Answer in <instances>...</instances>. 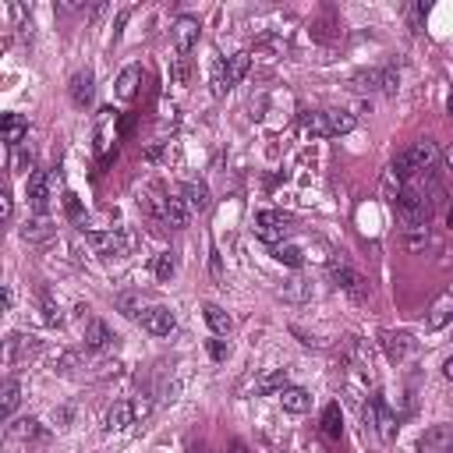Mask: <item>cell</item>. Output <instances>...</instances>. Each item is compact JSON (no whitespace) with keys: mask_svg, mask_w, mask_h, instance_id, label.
Instances as JSON below:
<instances>
[{"mask_svg":"<svg viewBox=\"0 0 453 453\" xmlns=\"http://www.w3.org/2000/svg\"><path fill=\"white\" fill-rule=\"evenodd\" d=\"M68 93H71V103H75V107L89 110V107H93V100H96V82H93V75L78 71V75L71 78V85H68Z\"/></svg>","mask_w":453,"mask_h":453,"instance_id":"4fadbf2b","label":"cell"},{"mask_svg":"<svg viewBox=\"0 0 453 453\" xmlns=\"http://www.w3.org/2000/svg\"><path fill=\"white\" fill-rule=\"evenodd\" d=\"M209 266H213V277H223V266H220V255L213 248V259H209Z\"/></svg>","mask_w":453,"mask_h":453,"instance_id":"60d3db41","label":"cell"},{"mask_svg":"<svg viewBox=\"0 0 453 453\" xmlns=\"http://www.w3.org/2000/svg\"><path fill=\"white\" fill-rule=\"evenodd\" d=\"M329 277H333V284H337L340 290H347L354 301H365V297H369V280L361 277L358 269H351L347 259H340V255L329 259Z\"/></svg>","mask_w":453,"mask_h":453,"instance_id":"5b68a950","label":"cell"},{"mask_svg":"<svg viewBox=\"0 0 453 453\" xmlns=\"http://www.w3.org/2000/svg\"><path fill=\"white\" fill-rule=\"evenodd\" d=\"M404 245H407V252H425V248H429V227H418V230H407V237H404Z\"/></svg>","mask_w":453,"mask_h":453,"instance_id":"d6a6232c","label":"cell"},{"mask_svg":"<svg viewBox=\"0 0 453 453\" xmlns=\"http://www.w3.org/2000/svg\"><path fill=\"white\" fill-rule=\"evenodd\" d=\"M15 305V290L11 287H4V308H11Z\"/></svg>","mask_w":453,"mask_h":453,"instance_id":"ee69618b","label":"cell"},{"mask_svg":"<svg viewBox=\"0 0 453 453\" xmlns=\"http://www.w3.org/2000/svg\"><path fill=\"white\" fill-rule=\"evenodd\" d=\"M248 68H252V53L248 50L230 53L227 60H216V68H213V96L230 93V89L248 75Z\"/></svg>","mask_w":453,"mask_h":453,"instance_id":"7a4b0ae2","label":"cell"},{"mask_svg":"<svg viewBox=\"0 0 453 453\" xmlns=\"http://www.w3.org/2000/svg\"><path fill=\"white\" fill-rule=\"evenodd\" d=\"M379 344H382V354L394 361V365H400V361H407L414 351H418V340L411 337V333H404V329H386V333L379 337Z\"/></svg>","mask_w":453,"mask_h":453,"instance_id":"52a82bcc","label":"cell"},{"mask_svg":"<svg viewBox=\"0 0 453 453\" xmlns=\"http://www.w3.org/2000/svg\"><path fill=\"white\" fill-rule=\"evenodd\" d=\"M18 400H21V382H18V379H8V382H4V400H0L4 418H11V414L18 411Z\"/></svg>","mask_w":453,"mask_h":453,"instance_id":"f546056e","label":"cell"},{"mask_svg":"<svg viewBox=\"0 0 453 453\" xmlns=\"http://www.w3.org/2000/svg\"><path fill=\"white\" fill-rule=\"evenodd\" d=\"M11 167H15V170H33V174H36V156H33V153H25V149H15Z\"/></svg>","mask_w":453,"mask_h":453,"instance_id":"d590c367","label":"cell"},{"mask_svg":"<svg viewBox=\"0 0 453 453\" xmlns=\"http://www.w3.org/2000/svg\"><path fill=\"white\" fill-rule=\"evenodd\" d=\"M21 237H25V241H33V245H39V241H50V237H53V227H50L46 216H33V220H25Z\"/></svg>","mask_w":453,"mask_h":453,"instance_id":"d4e9b609","label":"cell"},{"mask_svg":"<svg viewBox=\"0 0 453 453\" xmlns=\"http://www.w3.org/2000/svg\"><path fill=\"white\" fill-rule=\"evenodd\" d=\"M421 453H453V425H432L418 443Z\"/></svg>","mask_w":453,"mask_h":453,"instance_id":"7c38bea8","label":"cell"},{"mask_svg":"<svg viewBox=\"0 0 453 453\" xmlns=\"http://www.w3.org/2000/svg\"><path fill=\"white\" fill-rule=\"evenodd\" d=\"M181 198H185V205H188V213H205L209 209V188L202 185V181H188L185 188H181Z\"/></svg>","mask_w":453,"mask_h":453,"instance_id":"2e32d148","label":"cell"},{"mask_svg":"<svg viewBox=\"0 0 453 453\" xmlns=\"http://www.w3.org/2000/svg\"><path fill=\"white\" fill-rule=\"evenodd\" d=\"M280 389H287V369H269L255 379V394L259 397H269V394H280Z\"/></svg>","mask_w":453,"mask_h":453,"instance_id":"d6986e66","label":"cell"},{"mask_svg":"<svg viewBox=\"0 0 453 453\" xmlns=\"http://www.w3.org/2000/svg\"><path fill=\"white\" fill-rule=\"evenodd\" d=\"M170 230H185L188 227V205L185 198H167V220H163Z\"/></svg>","mask_w":453,"mask_h":453,"instance_id":"484cf974","label":"cell"},{"mask_svg":"<svg viewBox=\"0 0 453 453\" xmlns=\"http://www.w3.org/2000/svg\"><path fill=\"white\" fill-rule=\"evenodd\" d=\"M174 269H177V266H174V255H170V252H160V255H156V266H153L156 280H163V284H167V280L174 277Z\"/></svg>","mask_w":453,"mask_h":453,"instance_id":"836d02e7","label":"cell"},{"mask_svg":"<svg viewBox=\"0 0 453 453\" xmlns=\"http://www.w3.org/2000/svg\"><path fill=\"white\" fill-rule=\"evenodd\" d=\"M273 259L284 262V266H290V269L305 266V252H301L297 245H284V241H280V245H273Z\"/></svg>","mask_w":453,"mask_h":453,"instance_id":"4316f807","label":"cell"},{"mask_svg":"<svg viewBox=\"0 0 453 453\" xmlns=\"http://www.w3.org/2000/svg\"><path fill=\"white\" fill-rule=\"evenodd\" d=\"M8 436H11V439L28 443V439H43V436H46V429L39 425L36 418H18V421H11V425H8Z\"/></svg>","mask_w":453,"mask_h":453,"instance_id":"7402d4cb","label":"cell"},{"mask_svg":"<svg viewBox=\"0 0 453 453\" xmlns=\"http://www.w3.org/2000/svg\"><path fill=\"white\" fill-rule=\"evenodd\" d=\"M400 75L394 68H365L351 75V89L354 93H397Z\"/></svg>","mask_w":453,"mask_h":453,"instance_id":"3957f363","label":"cell"},{"mask_svg":"<svg viewBox=\"0 0 453 453\" xmlns=\"http://www.w3.org/2000/svg\"><path fill=\"white\" fill-rule=\"evenodd\" d=\"M39 305H43V319H46L50 326H60V308H57V301H53L46 290L39 294Z\"/></svg>","mask_w":453,"mask_h":453,"instance_id":"e575fe53","label":"cell"},{"mask_svg":"<svg viewBox=\"0 0 453 453\" xmlns=\"http://www.w3.org/2000/svg\"><path fill=\"white\" fill-rule=\"evenodd\" d=\"M188 75H192L188 57H181V53H177V60H174V82H177V85H185V82H188Z\"/></svg>","mask_w":453,"mask_h":453,"instance_id":"8d00e7d4","label":"cell"},{"mask_svg":"<svg viewBox=\"0 0 453 453\" xmlns=\"http://www.w3.org/2000/svg\"><path fill=\"white\" fill-rule=\"evenodd\" d=\"M280 404H284V411H290V414H305L308 407H312V397H308V389H301V386H287V389H280Z\"/></svg>","mask_w":453,"mask_h":453,"instance_id":"ac0fdd59","label":"cell"},{"mask_svg":"<svg viewBox=\"0 0 453 453\" xmlns=\"http://www.w3.org/2000/svg\"><path fill=\"white\" fill-rule=\"evenodd\" d=\"M407 18H411V28H414V33H421V18H425V8H421V4H411Z\"/></svg>","mask_w":453,"mask_h":453,"instance_id":"74e56055","label":"cell"},{"mask_svg":"<svg viewBox=\"0 0 453 453\" xmlns=\"http://www.w3.org/2000/svg\"><path fill=\"white\" fill-rule=\"evenodd\" d=\"M450 319H453V294H443V297L436 301V305L429 308V319H425V326H429L432 333H436V329L450 326Z\"/></svg>","mask_w":453,"mask_h":453,"instance_id":"44dd1931","label":"cell"},{"mask_svg":"<svg viewBox=\"0 0 453 453\" xmlns=\"http://www.w3.org/2000/svg\"><path fill=\"white\" fill-rule=\"evenodd\" d=\"M450 227H453V213H450Z\"/></svg>","mask_w":453,"mask_h":453,"instance_id":"7dc6e473","label":"cell"},{"mask_svg":"<svg viewBox=\"0 0 453 453\" xmlns=\"http://www.w3.org/2000/svg\"><path fill=\"white\" fill-rule=\"evenodd\" d=\"M255 234L262 237V241H277L287 234V216L284 213H277V209H262V213L255 216Z\"/></svg>","mask_w":453,"mask_h":453,"instance_id":"30bf717a","label":"cell"},{"mask_svg":"<svg viewBox=\"0 0 453 453\" xmlns=\"http://www.w3.org/2000/svg\"><path fill=\"white\" fill-rule=\"evenodd\" d=\"M297 120L315 138H337V135L354 131V124H358V117L351 110H305Z\"/></svg>","mask_w":453,"mask_h":453,"instance_id":"6da1fadb","label":"cell"},{"mask_svg":"<svg viewBox=\"0 0 453 453\" xmlns=\"http://www.w3.org/2000/svg\"><path fill=\"white\" fill-rule=\"evenodd\" d=\"M138 78H142L138 64H131V68L120 71V78H117V96H120V100H131L135 89H138Z\"/></svg>","mask_w":453,"mask_h":453,"instance_id":"83f0119b","label":"cell"},{"mask_svg":"<svg viewBox=\"0 0 453 453\" xmlns=\"http://www.w3.org/2000/svg\"><path fill=\"white\" fill-rule=\"evenodd\" d=\"M227 453H248V446L245 443H230V450Z\"/></svg>","mask_w":453,"mask_h":453,"instance_id":"f6af8a7d","label":"cell"},{"mask_svg":"<svg viewBox=\"0 0 453 453\" xmlns=\"http://www.w3.org/2000/svg\"><path fill=\"white\" fill-rule=\"evenodd\" d=\"M202 315H205V326L213 329L216 337H227L230 329H234V319H230L220 305H205V308H202Z\"/></svg>","mask_w":453,"mask_h":453,"instance_id":"cb8c5ba5","label":"cell"},{"mask_svg":"<svg viewBox=\"0 0 453 453\" xmlns=\"http://www.w3.org/2000/svg\"><path fill=\"white\" fill-rule=\"evenodd\" d=\"M60 185V170H36V174H28V202H33L36 209V216H46V205L53 198V188Z\"/></svg>","mask_w":453,"mask_h":453,"instance_id":"277c9868","label":"cell"},{"mask_svg":"<svg viewBox=\"0 0 453 453\" xmlns=\"http://www.w3.org/2000/svg\"><path fill=\"white\" fill-rule=\"evenodd\" d=\"M446 107H450V113H453V93H450V100H446Z\"/></svg>","mask_w":453,"mask_h":453,"instance_id":"bcb514c9","label":"cell"},{"mask_svg":"<svg viewBox=\"0 0 453 453\" xmlns=\"http://www.w3.org/2000/svg\"><path fill=\"white\" fill-rule=\"evenodd\" d=\"M85 241L93 245L100 255H124L131 248V230H89Z\"/></svg>","mask_w":453,"mask_h":453,"instance_id":"8992f818","label":"cell"},{"mask_svg":"<svg viewBox=\"0 0 453 453\" xmlns=\"http://www.w3.org/2000/svg\"><path fill=\"white\" fill-rule=\"evenodd\" d=\"M138 322H142L145 333H153V337H170L174 329H177V315H174L167 305H153V308H145Z\"/></svg>","mask_w":453,"mask_h":453,"instance_id":"ba28073f","label":"cell"},{"mask_svg":"<svg viewBox=\"0 0 453 453\" xmlns=\"http://www.w3.org/2000/svg\"><path fill=\"white\" fill-rule=\"evenodd\" d=\"M117 308L124 312L128 319H142V312H145L142 308V294H120L117 297Z\"/></svg>","mask_w":453,"mask_h":453,"instance_id":"1f68e13d","label":"cell"},{"mask_svg":"<svg viewBox=\"0 0 453 453\" xmlns=\"http://www.w3.org/2000/svg\"><path fill=\"white\" fill-rule=\"evenodd\" d=\"M322 432H326L329 439H340V432H344V418H340V404H329V407L322 411Z\"/></svg>","mask_w":453,"mask_h":453,"instance_id":"f1b7e54d","label":"cell"},{"mask_svg":"<svg viewBox=\"0 0 453 453\" xmlns=\"http://www.w3.org/2000/svg\"><path fill=\"white\" fill-rule=\"evenodd\" d=\"M227 351H230V347H227L223 340H213V344H209V354H213L216 361H223V358H227Z\"/></svg>","mask_w":453,"mask_h":453,"instance_id":"ab89813d","label":"cell"},{"mask_svg":"<svg viewBox=\"0 0 453 453\" xmlns=\"http://www.w3.org/2000/svg\"><path fill=\"white\" fill-rule=\"evenodd\" d=\"M75 369H85V354H82V351H64V354L57 358V372L71 376Z\"/></svg>","mask_w":453,"mask_h":453,"instance_id":"4dcf8cb0","label":"cell"},{"mask_svg":"<svg viewBox=\"0 0 453 453\" xmlns=\"http://www.w3.org/2000/svg\"><path fill=\"white\" fill-rule=\"evenodd\" d=\"M443 379H450V382H453V354L443 361Z\"/></svg>","mask_w":453,"mask_h":453,"instance_id":"b9f144b4","label":"cell"},{"mask_svg":"<svg viewBox=\"0 0 453 453\" xmlns=\"http://www.w3.org/2000/svg\"><path fill=\"white\" fill-rule=\"evenodd\" d=\"M113 340H117L113 329H110L103 319H89V322H85V347H89V351H107Z\"/></svg>","mask_w":453,"mask_h":453,"instance_id":"5bb4252c","label":"cell"},{"mask_svg":"<svg viewBox=\"0 0 453 453\" xmlns=\"http://www.w3.org/2000/svg\"><path fill=\"white\" fill-rule=\"evenodd\" d=\"M174 46H177V53L181 57H188L192 53V46L198 43V33H202V25H198V18H192V15H181L177 21H174Z\"/></svg>","mask_w":453,"mask_h":453,"instance_id":"9c48e42d","label":"cell"},{"mask_svg":"<svg viewBox=\"0 0 453 453\" xmlns=\"http://www.w3.org/2000/svg\"><path fill=\"white\" fill-rule=\"evenodd\" d=\"M33 351H39V340L36 337H25V333H11L4 340V361L8 365H15L18 358H28Z\"/></svg>","mask_w":453,"mask_h":453,"instance_id":"9a60e30c","label":"cell"},{"mask_svg":"<svg viewBox=\"0 0 453 453\" xmlns=\"http://www.w3.org/2000/svg\"><path fill=\"white\" fill-rule=\"evenodd\" d=\"M135 421H138L135 400H113L110 411H107V418H103V425H107V432H120V429L135 425Z\"/></svg>","mask_w":453,"mask_h":453,"instance_id":"8fae6325","label":"cell"},{"mask_svg":"<svg viewBox=\"0 0 453 453\" xmlns=\"http://www.w3.org/2000/svg\"><path fill=\"white\" fill-rule=\"evenodd\" d=\"M443 167H446V170L453 174V145H450V149H446V153H443Z\"/></svg>","mask_w":453,"mask_h":453,"instance_id":"7bdbcfd3","label":"cell"},{"mask_svg":"<svg viewBox=\"0 0 453 453\" xmlns=\"http://www.w3.org/2000/svg\"><path fill=\"white\" fill-rule=\"evenodd\" d=\"M25 135H28V120H25L21 113H8V117H4V142H8L11 149H21Z\"/></svg>","mask_w":453,"mask_h":453,"instance_id":"603a6c76","label":"cell"},{"mask_svg":"<svg viewBox=\"0 0 453 453\" xmlns=\"http://www.w3.org/2000/svg\"><path fill=\"white\" fill-rule=\"evenodd\" d=\"M280 297L290 301V305H305V301H312V284L301 280V277H290V280H284Z\"/></svg>","mask_w":453,"mask_h":453,"instance_id":"ffe728a7","label":"cell"},{"mask_svg":"<svg viewBox=\"0 0 453 453\" xmlns=\"http://www.w3.org/2000/svg\"><path fill=\"white\" fill-rule=\"evenodd\" d=\"M0 216H4V220H11V192H8V188L0 192Z\"/></svg>","mask_w":453,"mask_h":453,"instance_id":"f35d334b","label":"cell"},{"mask_svg":"<svg viewBox=\"0 0 453 453\" xmlns=\"http://www.w3.org/2000/svg\"><path fill=\"white\" fill-rule=\"evenodd\" d=\"M372 404H376V432H379V439H382V443H394V436H397V418H394V411H389L386 400H379V397H372Z\"/></svg>","mask_w":453,"mask_h":453,"instance_id":"e0dca14e","label":"cell"}]
</instances>
